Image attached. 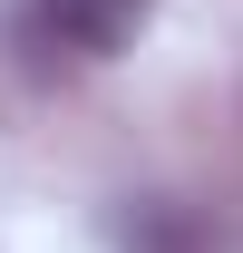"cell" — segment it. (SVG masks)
I'll return each mask as SVG.
<instances>
[{
    "mask_svg": "<svg viewBox=\"0 0 243 253\" xmlns=\"http://www.w3.org/2000/svg\"><path fill=\"white\" fill-rule=\"evenodd\" d=\"M146 30V0H30V39L68 59H117Z\"/></svg>",
    "mask_w": 243,
    "mask_h": 253,
    "instance_id": "cell-1",
    "label": "cell"
}]
</instances>
